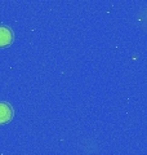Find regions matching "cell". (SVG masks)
Segmentation results:
<instances>
[{
    "instance_id": "obj_1",
    "label": "cell",
    "mask_w": 147,
    "mask_h": 155,
    "mask_svg": "<svg viewBox=\"0 0 147 155\" xmlns=\"http://www.w3.org/2000/svg\"><path fill=\"white\" fill-rule=\"evenodd\" d=\"M14 40V32L9 26L0 25V48L9 47Z\"/></svg>"
},
{
    "instance_id": "obj_2",
    "label": "cell",
    "mask_w": 147,
    "mask_h": 155,
    "mask_svg": "<svg viewBox=\"0 0 147 155\" xmlns=\"http://www.w3.org/2000/svg\"><path fill=\"white\" fill-rule=\"evenodd\" d=\"M13 116H14V110L12 105L0 101V124H7L12 122Z\"/></svg>"
}]
</instances>
